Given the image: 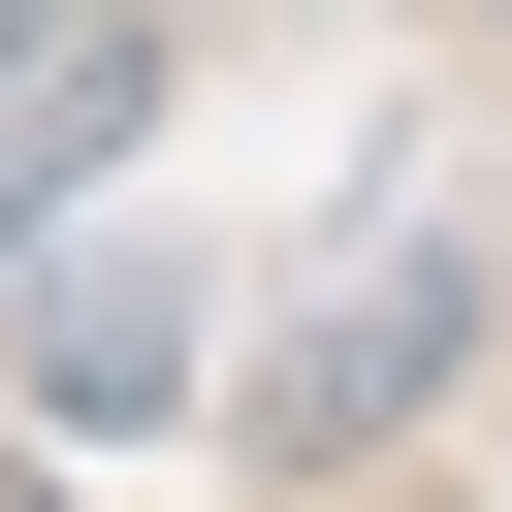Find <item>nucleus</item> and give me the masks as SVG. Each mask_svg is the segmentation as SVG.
I'll use <instances>...</instances> for the list:
<instances>
[{"label":"nucleus","mask_w":512,"mask_h":512,"mask_svg":"<svg viewBox=\"0 0 512 512\" xmlns=\"http://www.w3.org/2000/svg\"><path fill=\"white\" fill-rule=\"evenodd\" d=\"M480 320H512V288H480V224H384L288 352H224V448H256V480H352V448H416V416L480 384Z\"/></svg>","instance_id":"f257e3e1"},{"label":"nucleus","mask_w":512,"mask_h":512,"mask_svg":"<svg viewBox=\"0 0 512 512\" xmlns=\"http://www.w3.org/2000/svg\"><path fill=\"white\" fill-rule=\"evenodd\" d=\"M160 128V32L128 0H0V256L32 224H96V160Z\"/></svg>","instance_id":"f03ea898"},{"label":"nucleus","mask_w":512,"mask_h":512,"mask_svg":"<svg viewBox=\"0 0 512 512\" xmlns=\"http://www.w3.org/2000/svg\"><path fill=\"white\" fill-rule=\"evenodd\" d=\"M0 288H32V384H64V416H192V288H160L128 224H32Z\"/></svg>","instance_id":"7ed1b4c3"},{"label":"nucleus","mask_w":512,"mask_h":512,"mask_svg":"<svg viewBox=\"0 0 512 512\" xmlns=\"http://www.w3.org/2000/svg\"><path fill=\"white\" fill-rule=\"evenodd\" d=\"M0 512H64V480H32V448H0Z\"/></svg>","instance_id":"20e7f679"}]
</instances>
